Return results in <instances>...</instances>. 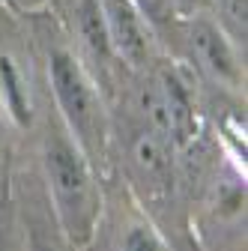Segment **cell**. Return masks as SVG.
Instances as JSON below:
<instances>
[{"label": "cell", "mask_w": 248, "mask_h": 251, "mask_svg": "<svg viewBox=\"0 0 248 251\" xmlns=\"http://www.w3.org/2000/svg\"><path fill=\"white\" fill-rule=\"evenodd\" d=\"M51 84H54L57 102L63 108L72 132H78L81 141H90L93 123H96V99H93V90H90L81 66L66 51L51 54Z\"/></svg>", "instance_id": "1"}, {"label": "cell", "mask_w": 248, "mask_h": 251, "mask_svg": "<svg viewBox=\"0 0 248 251\" xmlns=\"http://www.w3.org/2000/svg\"><path fill=\"white\" fill-rule=\"evenodd\" d=\"M45 165H48V176L54 185V195L60 201V209L69 222L75 225L78 218L90 209V179L87 171L81 165V159L66 147V144H54L45 155Z\"/></svg>", "instance_id": "2"}, {"label": "cell", "mask_w": 248, "mask_h": 251, "mask_svg": "<svg viewBox=\"0 0 248 251\" xmlns=\"http://www.w3.org/2000/svg\"><path fill=\"white\" fill-rule=\"evenodd\" d=\"M102 15H105L111 45L132 63H141L147 54V36L141 27L138 6L132 0H102Z\"/></svg>", "instance_id": "3"}, {"label": "cell", "mask_w": 248, "mask_h": 251, "mask_svg": "<svg viewBox=\"0 0 248 251\" xmlns=\"http://www.w3.org/2000/svg\"><path fill=\"white\" fill-rule=\"evenodd\" d=\"M192 45H195V51H198V60L203 63V66H206L215 78H219V81H227V84H236L239 69H236L233 51H230L227 39H224L212 24H206V21L192 24Z\"/></svg>", "instance_id": "4"}, {"label": "cell", "mask_w": 248, "mask_h": 251, "mask_svg": "<svg viewBox=\"0 0 248 251\" xmlns=\"http://www.w3.org/2000/svg\"><path fill=\"white\" fill-rule=\"evenodd\" d=\"M159 96H162V105L168 111V129H171V135L179 144H185L195 135V105H192L189 90L179 84L176 75H162Z\"/></svg>", "instance_id": "5"}, {"label": "cell", "mask_w": 248, "mask_h": 251, "mask_svg": "<svg viewBox=\"0 0 248 251\" xmlns=\"http://www.w3.org/2000/svg\"><path fill=\"white\" fill-rule=\"evenodd\" d=\"M0 99H3L9 117L18 126L30 123V96H27L24 78H21L18 66L12 63V57H6V54H0Z\"/></svg>", "instance_id": "6"}, {"label": "cell", "mask_w": 248, "mask_h": 251, "mask_svg": "<svg viewBox=\"0 0 248 251\" xmlns=\"http://www.w3.org/2000/svg\"><path fill=\"white\" fill-rule=\"evenodd\" d=\"M81 36H84V42L90 45V51L96 57L111 54V36H108V27H105L102 6L96 0H84L81 3Z\"/></svg>", "instance_id": "7"}, {"label": "cell", "mask_w": 248, "mask_h": 251, "mask_svg": "<svg viewBox=\"0 0 248 251\" xmlns=\"http://www.w3.org/2000/svg\"><path fill=\"white\" fill-rule=\"evenodd\" d=\"M135 150H138V159H141L144 168H149V171L165 168V152H162V147H159L156 138H141Z\"/></svg>", "instance_id": "8"}, {"label": "cell", "mask_w": 248, "mask_h": 251, "mask_svg": "<svg viewBox=\"0 0 248 251\" xmlns=\"http://www.w3.org/2000/svg\"><path fill=\"white\" fill-rule=\"evenodd\" d=\"M123 251H162V245L147 227H132L123 239Z\"/></svg>", "instance_id": "9"}, {"label": "cell", "mask_w": 248, "mask_h": 251, "mask_svg": "<svg viewBox=\"0 0 248 251\" xmlns=\"http://www.w3.org/2000/svg\"><path fill=\"white\" fill-rule=\"evenodd\" d=\"M132 3L138 6V12H144L152 21H165L171 15V6H174L171 0H132Z\"/></svg>", "instance_id": "10"}, {"label": "cell", "mask_w": 248, "mask_h": 251, "mask_svg": "<svg viewBox=\"0 0 248 251\" xmlns=\"http://www.w3.org/2000/svg\"><path fill=\"white\" fill-rule=\"evenodd\" d=\"M222 6H224V15L245 30V0H222Z\"/></svg>", "instance_id": "11"}, {"label": "cell", "mask_w": 248, "mask_h": 251, "mask_svg": "<svg viewBox=\"0 0 248 251\" xmlns=\"http://www.w3.org/2000/svg\"><path fill=\"white\" fill-rule=\"evenodd\" d=\"M171 3H176V6H179V9H189V6H192V3H195V0H171Z\"/></svg>", "instance_id": "12"}]
</instances>
